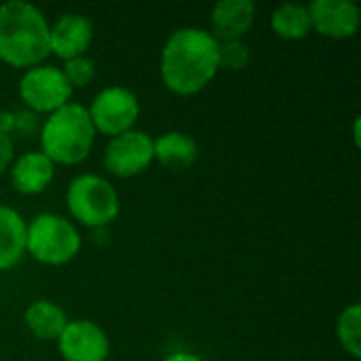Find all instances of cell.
Returning a JSON list of instances; mask_svg holds the SVG:
<instances>
[{
	"instance_id": "6da1fadb",
	"label": "cell",
	"mask_w": 361,
	"mask_h": 361,
	"mask_svg": "<svg viewBox=\"0 0 361 361\" xmlns=\"http://www.w3.org/2000/svg\"><path fill=\"white\" fill-rule=\"evenodd\" d=\"M218 42L207 30H176L161 53V78L178 95H195L218 72Z\"/></svg>"
},
{
	"instance_id": "7a4b0ae2",
	"label": "cell",
	"mask_w": 361,
	"mask_h": 361,
	"mask_svg": "<svg viewBox=\"0 0 361 361\" xmlns=\"http://www.w3.org/2000/svg\"><path fill=\"white\" fill-rule=\"evenodd\" d=\"M51 53L49 23L27 2L13 0L0 6V59L13 68H34Z\"/></svg>"
},
{
	"instance_id": "3957f363",
	"label": "cell",
	"mask_w": 361,
	"mask_h": 361,
	"mask_svg": "<svg viewBox=\"0 0 361 361\" xmlns=\"http://www.w3.org/2000/svg\"><path fill=\"white\" fill-rule=\"evenodd\" d=\"M93 140L95 129L89 110L74 102L51 112L40 131L42 154L59 165L82 163L91 152Z\"/></svg>"
},
{
	"instance_id": "277c9868",
	"label": "cell",
	"mask_w": 361,
	"mask_h": 361,
	"mask_svg": "<svg viewBox=\"0 0 361 361\" xmlns=\"http://www.w3.org/2000/svg\"><path fill=\"white\" fill-rule=\"evenodd\" d=\"M80 250V235L74 224L55 214H40L25 224V252L51 267L70 262Z\"/></svg>"
},
{
	"instance_id": "5b68a950",
	"label": "cell",
	"mask_w": 361,
	"mask_h": 361,
	"mask_svg": "<svg viewBox=\"0 0 361 361\" xmlns=\"http://www.w3.org/2000/svg\"><path fill=\"white\" fill-rule=\"evenodd\" d=\"M66 203L76 222L89 228H104L116 220L121 205L112 184L99 176H78L70 182Z\"/></svg>"
},
{
	"instance_id": "8992f818",
	"label": "cell",
	"mask_w": 361,
	"mask_h": 361,
	"mask_svg": "<svg viewBox=\"0 0 361 361\" xmlns=\"http://www.w3.org/2000/svg\"><path fill=\"white\" fill-rule=\"evenodd\" d=\"M72 87L55 66H34L19 80V97L34 112H55L70 102Z\"/></svg>"
},
{
	"instance_id": "52a82bcc",
	"label": "cell",
	"mask_w": 361,
	"mask_h": 361,
	"mask_svg": "<svg viewBox=\"0 0 361 361\" xmlns=\"http://www.w3.org/2000/svg\"><path fill=\"white\" fill-rule=\"evenodd\" d=\"M89 116L95 131L106 135H121L131 131L140 116L137 97L125 87H108L99 91L89 108Z\"/></svg>"
},
{
	"instance_id": "ba28073f",
	"label": "cell",
	"mask_w": 361,
	"mask_h": 361,
	"mask_svg": "<svg viewBox=\"0 0 361 361\" xmlns=\"http://www.w3.org/2000/svg\"><path fill=\"white\" fill-rule=\"evenodd\" d=\"M154 161V140L144 131H127L110 140L104 150V165L112 176L133 178Z\"/></svg>"
},
{
	"instance_id": "9c48e42d",
	"label": "cell",
	"mask_w": 361,
	"mask_h": 361,
	"mask_svg": "<svg viewBox=\"0 0 361 361\" xmlns=\"http://www.w3.org/2000/svg\"><path fill=\"white\" fill-rule=\"evenodd\" d=\"M57 343L66 361H106L110 353V343L104 330L87 319L68 322Z\"/></svg>"
},
{
	"instance_id": "30bf717a",
	"label": "cell",
	"mask_w": 361,
	"mask_h": 361,
	"mask_svg": "<svg viewBox=\"0 0 361 361\" xmlns=\"http://www.w3.org/2000/svg\"><path fill=\"white\" fill-rule=\"evenodd\" d=\"M307 8L311 15V27L326 38H351L360 27V6L351 0H315Z\"/></svg>"
},
{
	"instance_id": "8fae6325",
	"label": "cell",
	"mask_w": 361,
	"mask_h": 361,
	"mask_svg": "<svg viewBox=\"0 0 361 361\" xmlns=\"http://www.w3.org/2000/svg\"><path fill=\"white\" fill-rule=\"evenodd\" d=\"M93 40V25L85 15H61L53 27H49V47L51 53L70 61L82 57Z\"/></svg>"
},
{
	"instance_id": "7c38bea8",
	"label": "cell",
	"mask_w": 361,
	"mask_h": 361,
	"mask_svg": "<svg viewBox=\"0 0 361 361\" xmlns=\"http://www.w3.org/2000/svg\"><path fill=\"white\" fill-rule=\"evenodd\" d=\"M252 0H220L212 11V36L216 42L241 40L254 23Z\"/></svg>"
},
{
	"instance_id": "4fadbf2b",
	"label": "cell",
	"mask_w": 361,
	"mask_h": 361,
	"mask_svg": "<svg viewBox=\"0 0 361 361\" xmlns=\"http://www.w3.org/2000/svg\"><path fill=\"white\" fill-rule=\"evenodd\" d=\"M55 176V163L42 152H27L11 169V184L19 195L42 192Z\"/></svg>"
},
{
	"instance_id": "5bb4252c",
	"label": "cell",
	"mask_w": 361,
	"mask_h": 361,
	"mask_svg": "<svg viewBox=\"0 0 361 361\" xmlns=\"http://www.w3.org/2000/svg\"><path fill=\"white\" fill-rule=\"evenodd\" d=\"M25 252V222L21 216L0 205V271L13 269Z\"/></svg>"
},
{
	"instance_id": "9a60e30c",
	"label": "cell",
	"mask_w": 361,
	"mask_h": 361,
	"mask_svg": "<svg viewBox=\"0 0 361 361\" xmlns=\"http://www.w3.org/2000/svg\"><path fill=\"white\" fill-rule=\"evenodd\" d=\"M197 157H199L197 142L186 133L169 131L159 140H154V159L167 169L184 171L190 165H195Z\"/></svg>"
},
{
	"instance_id": "2e32d148",
	"label": "cell",
	"mask_w": 361,
	"mask_h": 361,
	"mask_svg": "<svg viewBox=\"0 0 361 361\" xmlns=\"http://www.w3.org/2000/svg\"><path fill=\"white\" fill-rule=\"evenodd\" d=\"M25 326L40 341H57L68 326L66 313L51 300H36L25 309Z\"/></svg>"
},
{
	"instance_id": "e0dca14e",
	"label": "cell",
	"mask_w": 361,
	"mask_h": 361,
	"mask_svg": "<svg viewBox=\"0 0 361 361\" xmlns=\"http://www.w3.org/2000/svg\"><path fill=\"white\" fill-rule=\"evenodd\" d=\"M271 27L279 38L286 40H302L311 32V15L309 8L302 4H281L273 17H271Z\"/></svg>"
},
{
	"instance_id": "ac0fdd59",
	"label": "cell",
	"mask_w": 361,
	"mask_h": 361,
	"mask_svg": "<svg viewBox=\"0 0 361 361\" xmlns=\"http://www.w3.org/2000/svg\"><path fill=\"white\" fill-rule=\"evenodd\" d=\"M336 334L341 345L345 347V351L351 357H360L361 355V307L360 305H351L347 307L341 317H338V326H336Z\"/></svg>"
},
{
	"instance_id": "d6986e66",
	"label": "cell",
	"mask_w": 361,
	"mask_h": 361,
	"mask_svg": "<svg viewBox=\"0 0 361 361\" xmlns=\"http://www.w3.org/2000/svg\"><path fill=\"white\" fill-rule=\"evenodd\" d=\"M250 63V47L241 40L218 42V68L239 72Z\"/></svg>"
},
{
	"instance_id": "ffe728a7",
	"label": "cell",
	"mask_w": 361,
	"mask_h": 361,
	"mask_svg": "<svg viewBox=\"0 0 361 361\" xmlns=\"http://www.w3.org/2000/svg\"><path fill=\"white\" fill-rule=\"evenodd\" d=\"M63 76H66V80H68V85L74 89V87H87L91 80H93V76H95V66H93V61L91 59H87V57H74V59H70V61H66V66H63Z\"/></svg>"
},
{
	"instance_id": "44dd1931",
	"label": "cell",
	"mask_w": 361,
	"mask_h": 361,
	"mask_svg": "<svg viewBox=\"0 0 361 361\" xmlns=\"http://www.w3.org/2000/svg\"><path fill=\"white\" fill-rule=\"evenodd\" d=\"M11 159H13V142H11V135L0 133V173L8 167Z\"/></svg>"
},
{
	"instance_id": "7402d4cb",
	"label": "cell",
	"mask_w": 361,
	"mask_h": 361,
	"mask_svg": "<svg viewBox=\"0 0 361 361\" xmlns=\"http://www.w3.org/2000/svg\"><path fill=\"white\" fill-rule=\"evenodd\" d=\"M15 129V114L11 112H0V133H11Z\"/></svg>"
},
{
	"instance_id": "603a6c76",
	"label": "cell",
	"mask_w": 361,
	"mask_h": 361,
	"mask_svg": "<svg viewBox=\"0 0 361 361\" xmlns=\"http://www.w3.org/2000/svg\"><path fill=\"white\" fill-rule=\"evenodd\" d=\"M165 361H205V360H201L199 355H192V353H184V351H180V353L169 355Z\"/></svg>"
}]
</instances>
